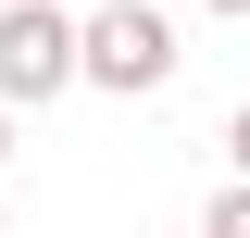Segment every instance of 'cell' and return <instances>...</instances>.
Wrapping results in <instances>:
<instances>
[{"label":"cell","instance_id":"8992f818","mask_svg":"<svg viewBox=\"0 0 250 238\" xmlns=\"http://www.w3.org/2000/svg\"><path fill=\"white\" fill-rule=\"evenodd\" d=\"M213 13H250V0H213Z\"/></svg>","mask_w":250,"mask_h":238},{"label":"cell","instance_id":"6da1fadb","mask_svg":"<svg viewBox=\"0 0 250 238\" xmlns=\"http://www.w3.org/2000/svg\"><path fill=\"white\" fill-rule=\"evenodd\" d=\"M75 75L113 100H150L163 75H175V25H163L150 0H100L88 25H75Z\"/></svg>","mask_w":250,"mask_h":238},{"label":"cell","instance_id":"5b68a950","mask_svg":"<svg viewBox=\"0 0 250 238\" xmlns=\"http://www.w3.org/2000/svg\"><path fill=\"white\" fill-rule=\"evenodd\" d=\"M0 163H13V113H0Z\"/></svg>","mask_w":250,"mask_h":238},{"label":"cell","instance_id":"3957f363","mask_svg":"<svg viewBox=\"0 0 250 238\" xmlns=\"http://www.w3.org/2000/svg\"><path fill=\"white\" fill-rule=\"evenodd\" d=\"M200 238H250V188H225V201H213V226H200Z\"/></svg>","mask_w":250,"mask_h":238},{"label":"cell","instance_id":"7a4b0ae2","mask_svg":"<svg viewBox=\"0 0 250 238\" xmlns=\"http://www.w3.org/2000/svg\"><path fill=\"white\" fill-rule=\"evenodd\" d=\"M50 88H75V13L25 0V13H0V113L13 100H50Z\"/></svg>","mask_w":250,"mask_h":238},{"label":"cell","instance_id":"52a82bcc","mask_svg":"<svg viewBox=\"0 0 250 238\" xmlns=\"http://www.w3.org/2000/svg\"><path fill=\"white\" fill-rule=\"evenodd\" d=\"M0 13H25V0H0Z\"/></svg>","mask_w":250,"mask_h":238},{"label":"cell","instance_id":"277c9868","mask_svg":"<svg viewBox=\"0 0 250 238\" xmlns=\"http://www.w3.org/2000/svg\"><path fill=\"white\" fill-rule=\"evenodd\" d=\"M225 150H238V188H250V100L225 113Z\"/></svg>","mask_w":250,"mask_h":238}]
</instances>
